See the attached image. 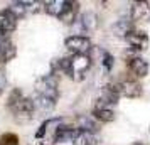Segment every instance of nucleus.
I'll use <instances>...</instances> for the list:
<instances>
[{
	"label": "nucleus",
	"instance_id": "obj_15",
	"mask_svg": "<svg viewBox=\"0 0 150 145\" xmlns=\"http://www.w3.org/2000/svg\"><path fill=\"white\" fill-rule=\"evenodd\" d=\"M17 54L15 44L8 37H4L0 41V64H7L8 61H12Z\"/></svg>",
	"mask_w": 150,
	"mask_h": 145
},
{
	"label": "nucleus",
	"instance_id": "obj_23",
	"mask_svg": "<svg viewBox=\"0 0 150 145\" xmlns=\"http://www.w3.org/2000/svg\"><path fill=\"white\" fill-rule=\"evenodd\" d=\"M101 64H103V68H105V71H106V73H110V71L113 69V66H115V57H113V56L110 54V52L103 51Z\"/></svg>",
	"mask_w": 150,
	"mask_h": 145
},
{
	"label": "nucleus",
	"instance_id": "obj_18",
	"mask_svg": "<svg viewBox=\"0 0 150 145\" xmlns=\"http://www.w3.org/2000/svg\"><path fill=\"white\" fill-rule=\"evenodd\" d=\"M66 7V0H49L44 2V12L51 17L59 19V15L62 14V10Z\"/></svg>",
	"mask_w": 150,
	"mask_h": 145
},
{
	"label": "nucleus",
	"instance_id": "obj_9",
	"mask_svg": "<svg viewBox=\"0 0 150 145\" xmlns=\"http://www.w3.org/2000/svg\"><path fill=\"white\" fill-rule=\"evenodd\" d=\"M127 69L133 76V79H142L149 74V62L140 56H132L127 59Z\"/></svg>",
	"mask_w": 150,
	"mask_h": 145
},
{
	"label": "nucleus",
	"instance_id": "obj_3",
	"mask_svg": "<svg viewBox=\"0 0 150 145\" xmlns=\"http://www.w3.org/2000/svg\"><path fill=\"white\" fill-rule=\"evenodd\" d=\"M34 93L35 96H44L57 101V96H59V78H57V74L49 73V74L41 76L34 84Z\"/></svg>",
	"mask_w": 150,
	"mask_h": 145
},
{
	"label": "nucleus",
	"instance_id": "obj_12",
	"mask_svg": "<svg viewBox=\"0 0 150 145\" xmlns=\"http://www.w3.org/2000/svg\"><path fill=\"white\" fill-rule=\"evenodd\" d=\"M17 22L19 21L12 15V12L8 8H2L0 10V30L4 32V35L8 37V34H12L17 29Z\"/></svg>",
	"mask_w": 150,
	"mask_h": 145
},
{
	"label": "nucleus",
	"instance_id": "obj_11",
	"mask_svg": "<svg viewBox=\"0 0 150 145\" xmlns=\"http://www.w3.org/2000/svg\"><path fill=\"white\" fill-rule=\"evenodd\" d=\"M78 22H79V27H81L83 32H95L96 29H98V25H100V19H98V15L95 14V12H91V10H88V12H83L79 17H78Z\"/></svg>",
	"mask_w": 150,
	"mask_h": 145
},
{
	"label": "nucleus",
	"instance_id": "obj_24",
	"mask_svg": "<svg viewBox=\"0 0 150 145\" xmlns=\"http://www.w3.org/2000/svg\"><path fill=\"white\" fill-rule=\"evenodd\" d=\"M5 88H7V74H5V71L0 68V95L5 91Z\"/></svg>",
	"mask_w": 150,
	"mask_h": 145
},
{
	"label": "nucleus",
	"instance_id": "obj_2",
	"mask_svg": "<svg viewBox=\"0 0 150 145\" xmlns=\"http://www.w3.org/2000/svg\"><path fill=\"white\" fill-rule=\"evenodd\" d=\"M7 108L12 113V117H14V120L17 123H27V122H30L35 113L32 98L25 96L21 88H14L10 91V95L7 98Z\"/></svg>",
	"mask_w": 150,
	"mask_h": 145
},
{
	"label": "nucleus",
	"instance_id": "obj_13",
	"mask_svg": "<svg viewBox=\"0 0 150 145\" xmlns=\"http://www.w3.org/2000/svg\"><path fill=\"white\" fill-rule=\"evenodd\" d=\"M79 4L78 2H66V7L62 10V14L59 15V21L66 25H73L78 17H79Z\"/></svg>",
	"mask_w": 150,
	"mask_h": 145
},
{
	"label": "nucleus",
	"instance_id": "obj_8",
	"mask_svg": "<svg viewBox=\"0 0 150 145\" xmlns=\"http://www.w3.org/2000/svg\"><path fill=\"white\" fill-rule=\"evenodd\" d=\"M78 128L74 125L62 123V120L59 123H56L54 133H52V142L54 144H66V142H73V138L76 137Z\"/></svg>",
	"mask_w": 150,
	"mask_h": 145
},
{
	"label": "nucleus",
	"instance_id": "obj_7",
	"mask_svg": "<svg viewBox=\"0 0 150 145\" xmlns=\"http://www.w3.org/2000/svg\"><path fill=\"white\" fill-rule=\"evenodd\" d=\"M116 86H118V91H120V96H127V98H140L143 95V88L142 84L138 83L133 78H128V79H120V81H115Z\"/></svg>",
	"mask_w": 150,
	"mask_h": 145
},
{
	"label": "nucleus",
	"instance_id": "obj_5",
	"mask_svg": "<svg viewBox=\"0 0 150 145\" xmlns=\"http://www.w3.org/2000/svg\"><path fill=\"white\" fill-rule=\"evenodd\" d=\"M120 100V91H118V86L116 83H108L105 84L100 91V96L96 100V105L98 106H106V108H111L115 106Z\"/></svg>",
	"mask_w": 150,
	"mask_h": 145
},
{
	"label": "nucleus",
	"instance_id": "obj_25",
	"mask_svg": "<svg viewBox=\"0 0 150 145\" xmlns=\"http://www.w3.org/2000/svg\"><path fill=\"white\" fill-rule=\"evenodd\" d=\"M4 37H7V35H4V32H2V30H0V41H2V39H4Z\"/></svg>",
	"mask_w": 150,
	"mask_h": 145
},
{
	"label": "nucleus",
	"instance_id": "obj_4",
	"mask_svg": "<svg viewBox=\"0 0 150 145\" xmlns=\"http://www.w3.org/2000/svg\"><path fill=\"white\" fill-rule=\"evenodd\" d=\"M64 46L69 52L74 54H89L91 49H93V42L88 35H81V34H74L69 35L64 39Z\"/></svg>",
	"mask_w": 150,
	"mask_h": 145
},
{
	"label": "nucleus",
	"instance_id": "obj_17",
	"mask_svg": "<svg viewBox=\"0 0 150 145\" xmlns=\"http://www.w3.org/2000/svg\"><path fill=\"white\" fill-rule=\"evenodd\" d=\"M73 145H98L100 138L96 133H89V132H79L76 133V137L73 138Z\"/></svg>",
	"mask_w": 150,
	"mask_h": 145
},
{
	"label": "nucleus",
	"instance_id": "obj_16",
	"mask_svg": "<svg viewBox=\"0 0 150 145\" xmlns=\"http://www.w3.org/2000/svg\"><path fill=\"white\" fill-rule=\"evenodd\" d=\"M91 117L95 118L98 123H111L116 118L113 108H106V106H98L95 105V108L91 111Z\"/></svg>",
	"mask_w": 150,
	"mask_h": 145
},
{
	"label": "nucleus",
	"instance_id": "obj_21",
	"mask_svg": "<svg viewBox=\"0 0 150 145\" xmlns=\"http://www.w3.org/2000/svg\"><path fill=\"white\" fill-rule=\"evenodd\" d=\"M8 10L12 12L15 19L19 21V19H24L25 15L29 14V7H27V2H21V0H17V2H12V4H8Z\"/></svg>",
	"mask_w": 150,
	"mask_h": 145
},
{
	"label": "nucleus",
	"instance_id": "obj_19",
	"mask_svg": "<svg viewBox=\"0 0 150 145\" xmlns=\"http://www.w3.org/2000/svg\"><path fill=\"white\" fill-rule=\"evenodd\" d=\"M132 29H135V25H133V22L130 21V19H120V21H116L115 24H113L111 30H113V34H116L118 37H123V39H125V35L128 34Z\"/></svg>",
	"mask_w": 150,
	"mask_h": 145
},
{
	"label": "nucleus",
	"instance_id": "obj_22",
	"mask_svg": "<svg viewBox=\"0 0 150 145\" xmlns=\"http://www.w3.org/2000/svg\"><path fill=\"white\" fill-rule=\"evenodd\" d=\"M0 145H21L19 135L12 133V132H7V133L0 135Z\"/></svg>",
	"mask_w": 150,
	"mask_h": 145
},
{
	"label": "nucleus",
	"instance_id": "obj_6",
	"mask_svg": "<svg viewBox=\"0 0 150 145\" xmlns=\"http://www.w3.org/2000/svg\"><path fill=\"white\" fill-rule=\"evenodd\" d=\"M125 41L130 46L132 51L135 52H140V51H145L149 47V35L145 30H140V29H132L128 34L125 35Z\"/></svg>",
	"mask_w": 150,
	"mask_h": 145
},
{
	"label": "nucleus",
	"instance_id": "obj_20",
	"mask_svg": "<svg viewBox=\"0 0 150 145\" xmlns=\"http://www.w3.org/2000/svg\"><path fill=\"white\" fill-rule=\"evenodd\" d=\"M32 101H34L35 111H44V113H49V111L54 110V106H56L54 100H49V98H44V96H35V95H34Z\"/></svg>",
	"mask_w": 150,
	"mask_h": 145
},
{
	"label": "nucleus",
	"instance_id": "obj_10",
	"mask_svg": "<svg viewBox=\"0 0 150 145\" xmlns=\"http://www.w3.org/2000/svg\"><path fill=\"white\" fill-rule=\"evenodd\" d=\"M130 21L132 22H150V4L149 2H133L130 7Z\"/></svg>",
	"mask_w": 150,
	"mask_h": 145
},
{
	"label": "nucleus",
	"instance_id": "obj_1",
	"mask_svg": "<svg viewBox=\"0 0 150 145\" xmlns=\"http://www.w3.org/2000/svg\"><path fill=\"white\" fill-rule=\"evenodd\" d=\"M54 66V74L64 73L68 74L73 81H81L86 78L88 71L93 66V59L89 54H74L69 57H61L52 64Z\"/></svg>",
	"mask_w": 150,
	"mask_h": 145
},
{
	"label": "nucleus",
	"instance_id": "obj_26",
	"mask_svg": "<svg viewBox=\"0 0 150 145\" xmlns=\"http://www.w3.org/2000/svg\"><path fill=\"white\" fill-rule=\"evenodd\" d=\"M133 145H145V144H142V142H137V144H133Z\"/></svg>",
	"mask_w": 150,
	"mask_h": 145
},
{
	"label": "nucleus",
	"instance_id": "obj_14",
	"mask_svg": "<svg viewBox=\"0 0 150 145\" xmlns=\"http://www.w3.org/2000/svg\"><path fill=\"white\" fill-rule=\"evenodd\" d=\"M74 127L79 132H89V133H98V130H100V123L91 115H79L76 118Z\"/></svg>",
	"mask_w": 150,
	"mask_h": 145
}]
</instances>
